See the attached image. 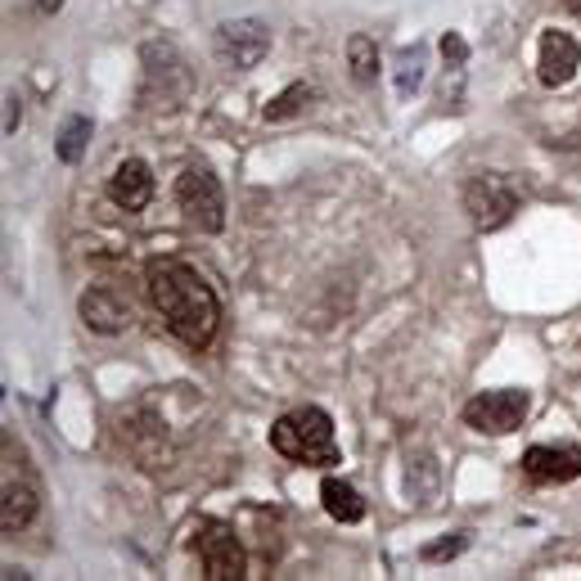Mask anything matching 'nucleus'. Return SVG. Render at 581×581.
Wrapping results in <instances>:
<instances>
[{"label": "nucleus", "instance_id": "f257e3e1", "mask_svg": "<svg viewBox=\"0 0 581 581\" xmlns=\"http://www.w3.org/2000/svg\"><path fill=\"white\" fill-rule=\"evenodd\" d=\"M144 293L154 302L159 320L172 329L190 352L212 348L222 329V298L203 275L180 257H149L144 262Z\"/></svg>", "mask_w": 581, "mask_h": 581}, {"label": "nucleus", "instance_id": "f03ea898", "mask_svg": "<svg viewBox=\"0 0 581 581\" xmlns=\"http://www.w3.org/2000/svg\"><path fill=\"white\" fill-rule=\"evenodd\" d=\"M270 446L293 465H312V469H333L343 465L339 438H333V419L320 406H302L289 411L270 424Z\"/></svg>", "mask_w": 581, "mask_h": 581}, {"label": "nucleus", "instance_id": "7ed1b4c3", "mask_svg": "<svg viewBox=\"0 0 581 581\" xmlns=\"http://www.w3.org/2000/svg\"><path fill=\"white\" fill-rule=\"evenodd\" d=\"M0 532L14 536L41 514V478L14 433L0 438Z\"/></svg>", "mask_w": 581, "mask_h": 581}, {"label": "nucleus", "instance_id": "20e7f679", "mask_svg": "<svg viewBox=\"0 0 581 581\" xmlns=\"http://www.w3.org/2000/svg\"><path fill=\"white\" fill-rule=\"evenodd\" d=\"M190 96H194V68L180 59L172 41H149L140 50V104L172 113Z\"/></svg>", "mask_w": 581, "mask_h": 581}, {"label": "nucleus", "instance_id": "39448f33", "mask_svg": "<svg viewBox=\"0 0 581 581\" xmlns=\"http://www.w3.org/2000/svg\"><path fill=\"white\" fill-rule=\"evenodd\" d=\"M176 203L194 230L207 235L226 230V186L207 163H186V172L176 176Z\"/></svg>", "mask_w": 581, "mask_h": 581}, {"label": "nucleus", "instance_id": "423d86ee", "mask_svg": "<svg viewBox=\"0 0 581 581\" xmlns=\"http://www.w3.org/2000/svg\"><path fill=\"white\" fill-rule=\"evenodd\" d=\"M190 545L199 555V568L207 581H239L249 577V550H243L239 532L222 518H199L194 532H190Z\"/></svg>", "mask_w": 581, "mask_h": 581}, {"label": "nucleus", "instance_id": "0eeeda50", "mask_svg": "<svg viewBox=\"0 0 581 581\" xmlns=\"http://www.w3.org/2000/svg\"><path fill=\"white\" fill-rule=\"evenodd\" d=\"M460 203L478 230H501L518 212V190L505 172H473L460 190Z\"/></svg>", "mask_w": 581, "mask_h": 581}, {"label": "nucleus", "instance_id": "6e6552de", "mask_svg": "<svg viewBox=\"0 0 581 581\" xmlns=\"http://www.w3.org/2000/svg\"><path fill=\"white\" fill-rule=\"evenodd\" d=\"M532 411V392L523 388H492V392H478L465 402V424L473 428V433H492V438H505L514 433V428H523Z\"/></svg>", "mask_w": 581, "mask_h": 581}, {"label": "nucleus", "instance_id": "1a4fd4ad", "mask_svg": "<svg viewBox=\"0 0 581 581\" xmlns=\"http://www.w3.org/2000/svg\"><path fill=\"white\" fill-rule=\"evenodd\" d=\"M212 54L222 59V68L249 73L270 54V27L262 18H230L212 33Z\"/></svg>", "mask_w": 581, "mask_h": 581}, {"label": "nucleus", "instance_id": "9d476101", "mask_svg": "<svg viewBox=\"0 0 581 581\" xmlns=\"http://www.w3.org/2000/svg\"><path fill=\"white\" fill-rule=\"evenodd\" d=\"M77 316L90 333H122V329H131V302L109 285H96L77 298Z\"/></svg>", "mask_w": 581, "mask_h": 581}, {"label": "nucleus", "instance_id": "9b49d317", "mask_svg": "<svg viewBox=\"0 0 581 581\" xmlns=\"http://www.w3.org/2000/svg\"><path fill=\"white\" fill-rule=\"evenodd\" d=\"M577 68H581V46H577V37L559 33V27L541 33V59H536L541 86L559 90V86H568V81L577 77Z\"/></svg>", "mask_w": 581, "mask_h": 581}, {"label": "nucleus", "instance_id": "f8f14e48", "mask_svg": "<svg viewBox=\"0 0 581 581\" xmlns=\"http://www.w3.org/2000/svg\"><path fill=\"white\" fill-rule=\"evenodd\" d=\"M109 203L122 207V212H144L149 199H154V167L144 159H122L109 176Z\"/></svg>", "mask_w": 581, "mask_h": 581}, {"label": "nucleus", "instance_id": "ddd939ff", "mask_svg": "<svg viewBox=\"0 0 581 581\" xmlns=\"http://www.w3.org/2000/svg\"><path fill=\"white\" fill-rule=\"evenodd\" d=\"M523 473H528V482H541V487L572 482V478H581V446H528Z\"/></svg>", "mask_w": 581, "mask_h": 581}, {"label": "nucleus", "instance_id": "4468645a", "mask_svg": "<svg viewBox=\"0 0 581 581\" xmlns=\"http://www.w3.org/2000/svg\"><path fill=\"white\" fill-rule=\"evenodd\" d=\"M163 419L159 415H149V411H136V415H127V424H122V442H127V451H131V460L140 465V469H163L159 460H163Z\"/></svg>", "mask_w": 581, "mask_h": 581}, {"label": "nucleus", "instance_id": "2eb2a0df", "mask_svg": "<svg viewBox=\"0 0 581 581\" xmlns=\"http://www.w3.org/2000/svg\"><path fill=\"white\" fill-rule=\"evenodd\" d=\"M320 501H325V514L333 518V523H361L365 518V501H361V492L352 482H343V478H325L320 482Z\"/></svg>", "mask_w": 581, "mask_h": 581}, {"label": "nucleus", "instance_id": "dca6fc26", "mask_svg": "<svg viewBox=\"0 0 581 581\" xmlns=\"http://www.w3.org/2000/svg\"><path fill=\"white\" fill-rule=\"evenodd\" d=\"M90 117L86 113H73L68 122H64V131H59V140H54V154H59V163H81L86 159V144H90Z\"/></svg>", "mask_w": 581, "mask_h": 581}, {"label": "nucleus", "instance_id": "f3484780", "mask_svg": "<svg viewBox=\"0 0 581 581\" xmlns=\"http://www.w3.org/2000/svg\"><path fill=\"white\" fill-rule=\"evenodd\" d=\"M312 96H316V90H312L307 81H293V86H285L280 96H275V100L262 109V117H266V122H285V117H293V113L307 109V104H312Z\"/></svg>", "mask_w": 581, "mask_h": 581}, {"label": "nucleus", "instance_id": "a211bd4d", "mask_svg": "<svg viewBox=\"0 0 581 581\" xmlns=\"http://www.w3.org/2000/svg\"><path fill=\"white\" fill-rule=\"evenodd\" d=\"M348 68H352V77H356V81H375V73H379V50H375V37H365V33L348 37Z\"/></svg>", "mask_w": 581, "mask_h": 581}, {"label": "nucleus", "instance_id": "6ab92c4d", "mask_svg": "<svg viewBox=\"0 0 581 581\" xmlns=\"http://www.w3.org/2000/svg\"><path fill=\"white\" fill-rule=\"evenodd\" d=\"M424 59H428L424 46H411V50H402V59H396V96H402V100L419 90V81H424Z\"/></svg>", "mask_w": 581, "mask_h": 581}, {"label": "nucleus", "instance_id": "aec40b11", "mask_svg": "<svg viewBox=\"0 0 581 581\" xmlns=\"http://www.w3.org/2000/svg\"><path fill=\"white\" fill-rule=\"evenodd\" d=\"M465 545H469V541H465V532H455L451 541H433V545H424V559H428V564H438V559H455Z\"/></svg>", "mask_w": 581, "mask_h": 581}, {"label": "nucleus", "instance_id": "412c9836", "mask_svg": "<svg viewBox=\"0 0 581 581\" xmlns=\"http://www.w3.org/2000/svg\"><path fill=\"white\" fill-rule=\"evenodd\" d=\"M442 59H446L451 68H460L465 59H469V46H465L460 37H455V33H446V37H442Z\"/></svg>", "mask_w": 581, "mask_h": 581}, {"label": "nucleus", "instance_id": "4be33fe9", "mask_svg": "<svg viewBox=\"0 0 581 581\" xmlns=\"http://www.w3.org/2000/svg\"><path fill=\"white\" fill-rule=\"evenodd\" d=\"M18 122H23V109H18V96H10V100H5V136L18 131Z\"/></svg>", "mask_w": 581, "mask_h": 581}, {"label": "nucleus", "instance_id": "5701e85b", "mask_svg": "<svg viewBox=\"0 0 581 581\" xmlns=\"http://www.w3.org/2000/svg\"><path fill=\"white\" fill-rule=\"evenodd\" d=\"M33 5H37V14H54L59 5H64V0H33Z\"/></svg>", "mask_w": 581, "mask_h": 581}, {"label": "nucleus", "instance_id": "b1692460", "mask_svg": "<svg viewBox=\"0 0 581 581\" xmlns=\"http://www.w3.org/2000/svg\"><path fill=\"white\" fill-rule=\"evenodd\" d=\"M559 5H564L568 14H581V0H559Z\"/></svg>", "mask_w": 581, "mask_h": 581}]
</instances>
